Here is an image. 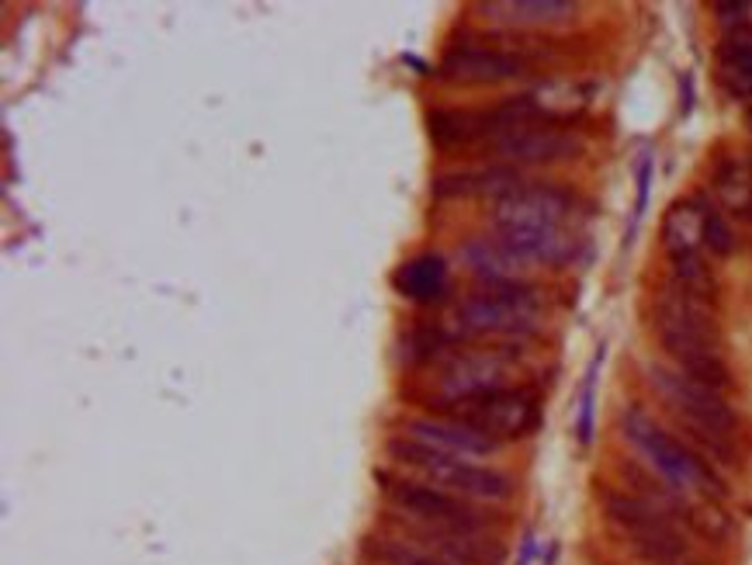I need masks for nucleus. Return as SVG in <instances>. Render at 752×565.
<instances>
[{"mask_svg": "<svg viewBox=\"0 0 752 565\" xmlns=\"http://www.w3.org/2000/svg\"><path fill=\"white\" fill-rule=\"evenodd\" d=\"M385 483V499L395 513H403L409 524L434 528V531H451V534H485V517L475 513L461 496L445 493L430 483L416 479H395V475H379Z\"/></svg>", "mask_w": 752, "mask_h": 565, "instance_id": "6e6552de", "label": "nucleus"}, {"mask_svg": "<svg viewBox=\"0 0 752 565\" xmlns=\"http://www.w3.org/2000/svg\"><path fill=\"white\" fill-rule=\"evenodd\" d=\"M601 504L610 524L628 538V545L652 565H700L676 520L655 510L649 499L621 489H604Z\"/></svg>", "mask_w": 752, "mask_h": 565, "instance_id": "39448f33", "label": "nucleus"}, {"mask_svg": "<svg viewBox=\"0 0 752 565\" xmlns=\"http://www.w3.org/2000/svg\"><path fill=\"white\" fill-rule=\"evenodd\" d=\"M482 149H490L493 157L510 163L541 167V163L576 160L583 154V139L562 122H527L517 128H506V133L490 139Z\"/></svg>", "mask_w": 752, "mask_h": 565, "instance_id": "9d476101", "label": "nucleus"}, {"mask_svg": "<svg viewBox=\"0 0 752 565\" xmlns=\"http://www.w3.org/2000/svg\"><path fill=\"white\" fill-rule=\"evenodd\" d=\"M704 250H711L715 257H732L736 250V233L711 202H707V215H704Z\"/></svg>", "mask_w": 752, "mask_h": 565, "instance_id": "393cba45", "label": "nucleus"}, {"mask_svg": "<svg viewBox=\"0 0 752 565\" xmlns=\"http://www.w3.org/2000/svg\"><path fill=\"white\" fill-rule=\"evenodd\" d=\"M485 21L496 25H562V21L576 18L572 0H485L475 8Z\"/></svg>", "mask_w": 752, "mask_h": 565, "instance_id": "a211bd4d", "label": "nucleus"}, {"mask_svg": "<svg viewBox=\"0 0 752 565\" xmlns=\"http://www.w3.org/2000/svg\"><path fill=\"white\" fill-rule=\"evenodd\" d=\"M506 354H454L445 368H440L437 378V403H451V399H469L479 393H490V388H503L506 382Z\"/></svg>", "mask_w": 752, "mask_h": 565, "instance_id": "ddd939ff", "label": "nucleus"}, {"mask_svg": "<svg viewBox=\"0 0 752 565\" xmlns=\"http://www.w3.org/2000/svg\"><path fill=\"white\" fill-rule=\"evenodd\" d=\"M749 11L752 4H745V0H721V4H715V14L728 32L749 29Z\"/></svg>", "mask_w": 752, "mask_h": 565, "instance_id": "bb28decb", "label": "nucleus"}, {"mask_svg": "<svg viewBox=\"0 0 752 565\" xmlns=\"http://www.w3.org/2000/svg\"><path fill=\"white\" fill-rule=\"evenodd\" d=\"M392 285L403 298L416 302V306H430V302H440L451 289V271L448 260L440 253H419L406 264L395 268Z\"/></svg>", "mask_w": 752, "mask_h": 565, "instance_id": "dca6fc26", "label": "nucleus"}, {"mask_svg": "<svg viewBox=\"0 0 752 565\" xmlns=\"http://www.w3.org/2000/svg\"><path fill=\"white\" fill-rule=\"evenodd\" d=\"M715 188L721 194V202L732 205V212H742V215L752 212V184H749V173L739 160H725L715 170Z\"/></svg>", "mask_w": 752, "mask_h": 565, "instance_id": "5701e85b", "label": "nucleus"}, {"mask_svg": "<svg viewBox=\"0 0 752 565\" xmlns=\"http://www.w3.org/2000/svg\"><path fill=\"white\" fill-rule=\"evenodd\" d=\"M458 253H461L464 264H469V271L479 274L482 281H490V285H514V281H520V274L527 271L524 260L514 257L496 240V233L493 236H472V240H464L458 247Z\"/></svg>", "mask_w": 752, "mask_h": 565, "instance_id": "f3484780", "label": "nucleus"}, {"mask_svg": "<svg viewBox=\"0 0 752 565\" xmlns=\"http://www.w3.org/2000/svg\"><path fill=\"white\" fill-rule=\"evenodd\" d=\"M496 240L520 257L524 264L569 268L583 257V236L569 226H535V229H496Z\"/></svg>", "mask_w": 752, "mask_h": 565, "instance_id": "f8f14e48", "label": "nucleus"}, {"mask_svg": "<svg viewBox=\"0 0 752 565\" xmlns=\"http://www.w3.org/2000/svg\"><path fill=\"white\" fill-rule=\"evenodd\" d=\"M524 184L520 170L506 167V163H493V167H464V170H448L437 173L430 194L440 202H458V199H490L493 205L500 199H506L510 191H517Z\"/></svg>", "mask_w": 752, "mask_h": 565, "instance_id": "4468645a", "label": "nucleus"}, {"mask_svg": "<svg viewBox=\"0 0 752 565\" xmlns=\"http://www.w3.org/2000/svg\"><path fill=\"white\" fill-rule=\"evenodd\" d=\"M364 558L379 562V565H448L445 558L430 555L427 549L413 545L403 534H371L361 545Z\"/></svg>", "mask_w": 752, "mask_h": 565, "instance_id": "412c9836", "label": "nucleus"}, {"mask_svg": "<svg viewBox=\"0 0 752 565\" xmlns=\"http://www.w3.org/2000/svg\"><path fill=\"white\" fill-rule=\"evenodd\" d=\"M580 202L559 184H520L493 205L496 229H535V226H569Z\"/></svg>", "mask_w": 752, "mask_h": 565, "instance_id": "9b49d317", "label": "nucleus"}, {"mask_svg": "<svg viewBox=\"0 0 752 565\" xmlns=\"http://www.w3.org/2000/svg\"><path fill=\"white\" fill-rule=\"evenodd\" d=\"M649 385L662 396L683 430L711 454V459L736 465L739 451H736V433H739V413L732 409V403L725 399V393L718 388L704 385L691 375H683L680 368H666V364H649Z\"/></svg>", "mask_w": 752, "mask_h": 565, "instance_id": "f03ea898", "label": "nucleus"}, {"mask_svg": "<svg viewBox=\"0 0 752 565\" xmlns=\"http://www.w3.org/2000/svg\"><path fill=\"white\" fill-rule=\"evenodd\" d=\"M680 83H683V115H691V108H694V83H691V77H683Z\"/></svg>", "mask_w": 752, "mask_h": 565, "instance_id": "cd10ccee", "label": "nucleus"}, {"mask_svg": "<svg viewBox=\"0 0 752 565\" xmlns=\"http://www.w3.org/2000/svg\"><path fill=\"white\" fill-rule=\"evenodd\" d=\"M745 125H749V133H752V101H749V108H745Z\"/></svg>", "mask_w": 752, "mask_h": 565, "instance_id": "c85d7f7f", "label": "nucleus"}, {"mask_svg": "<svg viewBox=\"0 0 752 565\" xmlns=\"http://www.w3.org/2000/svg\"><path fill=\"white\" fill-rule=\"evenodd\" d=\"M406 438L424 444V448H434L440 454H454V459H485V454L500 451L503 444H496L493 438H485L482 430L461 423V420H451V417H416V420H406Z\"/></svg>", "mask_w": 752, "mask_h": 565, "instance_id": "2eb2a0df", "label": "nucleus"}, {"mask_svg": "<svg viewBox=\"0 0 752 565\" xmlns=\"http://www.w3.org/2000/svg\"><path fill=\"white\" fill-rule=\"evenodd\" d=\"M673 285L683 289L687 295H694V298H700V302H707V306H715V298H718V281H715L711 268L704 264L700 253L673 260Z\"/></svg>", "mask_w": 752, "mask_h": 565, "instance_id": "4be33fe9", "label": "nucleus"}, {"mask_svg": "<svg viewBox=\"0 0 752 565\" xmlns=\"http://www.w3.org/2000/svg\"><path fill=\"white\" fill-rule=\"evenodd\" d=\"M652 330L662 351L673 358L683 375L711 385L718 393L732 388V372H728V361L721 354L715 306L687 295L670 281L652 302Z\"/></svg>", "mask_w": 752, "mask_h": 565, "instance_id": "f257e3e1", "label": "nucleus"}, {"mask_svg": "<svg viewBox=\"0 0 752 565\" xmlns=\"http://www.w3.org/2000/svg\"><path fill=\"white\" fill-rule=\"evenodd\" d=\"M652 154H646L638 160V202H635V215H631V229H628V240L635 236L638 223H641V215H646L649 208V191H652Z\"/></svg>", "mask_w": 752, "mask_h": 565, "instance_id": "a878e982", "label": "nucleus"}, {"mask_svg": "<svg viewBox=\"0 0 752 565\" xmlns=\"http://www.w3.org/2000/svg\"><path fill=\"white\" fill-rule=\"evenodd\" d=\"M604 354L607 347L601 343L596 347V354L586 368V378H583V388H580V417H576V438L580 444L586 448L593 441V413H596V378H601V364H604Z\"/></svg>", "mask_w": 752, "mask_h": 565, "instance_id": "b1692460", "label": "nucleus"}, {"mask_svg": "<svg viewBox=\"0 0 752 565\" xmlns=\"http://www.w3.org/2000/svg\"><path fill=\"white\" fill-rule=\"evenodd\" d=\"M530 70V59L517 49L490 46V42H454L448 53L440 56L437 77L458 83V87H485V83H506L520 80Z\"/></svg>", "mask_w": 752, "mask_h": 565, "instance_id": "1a4fd4ad", "label": "nucleus"}, {"mask_svg": "<svg viewBox=\"0 0 752 565\" xmlns=\"http://www.w3.org/2000/svg\"><path fill=\"white\" fill-rule=\"evenodd\" d=\"M718 80L736 101L752 98V29L728 32L718 46Z\"/></svg>", "mask_w": 752, "mask_h": 565, "instance_id": "aec40b11", "label": "nucleus"}, {"mask_svg": "<svg viewBox=\"0 0 752 565\" xmlns=\"http://www.w3.org/2000/svg\"><path fill=\"white\" fill-rule=\"evenodd\" d=\"M437 417L461 420L475 430H482L485 438H493L496 444L530 438L541 427V403L535 388H517L503 385L479 393L469 399H451V403H430Z\"/></svg>", "mask_w": 752, "mask_h": 565, "instance_id": "423d86ee", "label": "nucleus"}, {"mask_svg": "<svg viewBox=\"0 0 752 565\" xmlns=\"http://www.w3.org/2000/svg\"><path fill=\"white\" fill-rule=\"evenodd\" d=\"M389 459L395 465H406L419 472L430 486L454 493L461 499H485V504H503L514 496V479L500 468L479 465L469 459H454V454H440L434 448H424L409 438L389 441Z\"/></svg>", "mask_w": 752, "mask_h": 565, "instance_id": "20e7f679", "label": "nucleus"}, {"mask_svg": "<svg viewBox=\"0 0 752 565\" xmlns=\"http://www.w3.org/2000/svg\"><path fill=\"white\" fill-rule=\"evenodd\" d=\"M704 215H707V199H683L676 202L666 219H662V247H666L670 260L700 253L704 247Z\"/></svg>", "mask_w": 752, "mask_h": 565, "instance_id": "6ab92c4d", "label": "nucleus"}, {"mask_svg": "<svg viewBox=\"0 0 752 565\" xmlns=\"http://www.w3.org/2000/svg\"><path fill=\"white\" fill-rule=\"evenodd\" d=\"M541 295L514 281V285H490L469 295L454 309V326L464 337H527L541 326Z\"/></svg>", "mask_w": 752, "mask_h": 565, "instance_id": "0eeeda50", "label": "nucleus"}, {"mask_svg": "<svg viewBox=\"0 0 752 565\" xmlns=\"http://www.w3.org/2000/svg\"><path fill=\"white\" fill-rule=\"evenodd\" d=\"M621 433L625 441L649 462V468L666 479L683 496H700V499H725L728 486L721 483V475L711 468V462L673 438L670 430H662L641 406H628L621 413Z\"/></svg>", "mask_w": 752, "mask_h": 565, "instance_id": "7ed1b4c3", "label": "nucleus"}]
</instances>
